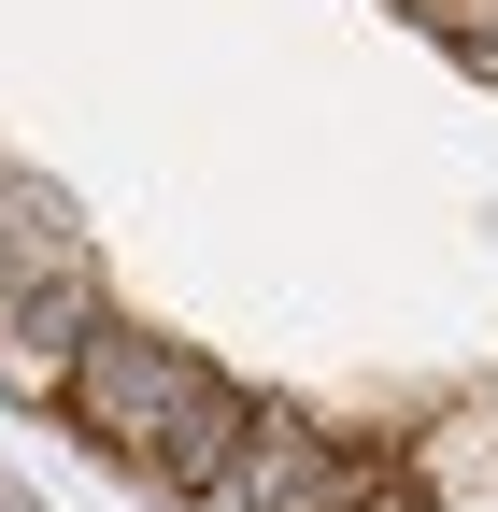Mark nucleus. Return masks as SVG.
<instances>
[{
    "mask_svg": "<svg viewBox=\"0 0 498 512\" xmlns=\"http://www.w3.org/2000/svg\"><path fill=\"white\" fill-rule=\"evenodd\" d=\"M399 15H413V29H456V0H399Z\"/></svg>",
    "mask_w": 498,
    "mask_h": 512,
    "instance_id": "20e7f679",
    "label": "nucleus"
},
{
    "mask_svg": "<svg viewBox=\"0 0 498 512\" xmlns=\"http://www.w3.org/2000/svg\"><path fill=\"white\" fill-rule=\"evenodd\" d=\"M342 512H427V484H413V470H385V484H356Z\"/></svg>",
    "mask_w": 498,
    "mask_h": 512,
    "instance_id": "7ed1b4c3",
    "label": "nucleus"
},
{
    "mask_svg": "<svg viewBox=\"0 0 498 512\" xmlns=\"http://www.w3.org/2000/svg\"><path fill=\"white\" fill-rule=\"evenodd\" d=\"M57 399H72V427L114 470H143V484H228L242 441H257V413H242V384L214 356H185L157 328H114V313L57 356Z\"/></svg>",
    "mask_w": 498,
    "mask_h": 512,
    "instance_id": "f257e3e1",
    "label": "nucleus"
},
{
    "mask_svg": "<svg viewBox=\"0 0 498 512\" xmlns=\"http://www.w3.org/2000/svg\"><path fill=\"white\" fill-rule=\"evenodd\" d=\"M442 43L470 57V72H484V86H498V0H456V29H442Z\"/></svg>",
    "mask_w": 498,
    "mask_h": 512,
    "instance_id": "f03ea898",
    "label": "nucleus"
}]
</instances>
